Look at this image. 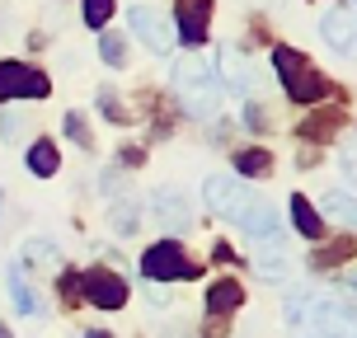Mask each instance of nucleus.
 <instances>
[{
  "label": "nucleus",
  "instance_id": "20",
  "mask_svg": "<svg viewBox=\"0 0 357 338\" xmlns=\"http://www.w3.org/2000/svg\"><path fill=\"white\" fill-rule=\"evenodd\" d=\"M254 268H259V277H273V282H278V277L287 272V254L282 249H264L259 259H254Z\"/></svg>",
  "mask_w": 357,
  "mask_h": 338
},
{
  "label": "nucleus",
  "instance_id": "28",
  "mask_svg": "<svg viewBox=\"0 0 357 338\" xmlns=\"http://www.w3.org/2000/svg\"><path fill=\"white\" fill-rule=\"evenodd\" d=\"M61 296H66V305L80 301V277H75V272H66V277H61Z\"/></svg>",
  "mask_w": 357,
  "mask_h": 338
},
{
  "label": "nucleus",
  "instance_id": "21",
  "mask_svg": "<svg viewBox=\"0 0 357 338\" xmlns=\"http://www.w3.org/2000/svg\"><path fill=\"white\" fill-rule=\"evenodd\" d=\"M80 15H85L89 29H104L108 15H113V0H85V5H80Z\"/></svg>",
  "mask_w": 357,
  "mask_h": 338
},
{
  "label": "nucleus",
  "instance_id": "2",
  "mask_svg": "<svg viewBox=\"0 0 357 338\" xmlns=\"http://www.w3.org/2000/svg\"><path fill=\"white\" fill-rule=\"evenodd\" d=\"M273 66H278V75H282L287 99H291V104H315V99L329 94V80H324V75L315 71L296 47H273Z\"/></svg>",
  "mask_w": 357,
  "mask_h": 338
},
{
  "label": "nucleus",
  "instance_id": "16",
  "mask_svg": "<svg viewBox=\"0 0 357 338\" xmlns=\"http://www.w3.org/2000/svg\"><path fill=\"white\" fill-rule=\"evenodd\" d=\"M235 169H240V174H268V169H273V155H268L264 146H250V151H235Z\"/></svg>",
  "mask_w": 357,
  "mask_h": 338
},
{
  "label": "nucleus",
  "instance_id": "13",
  "mask_svg": "<svg viewBox=\"0 0 357 338\" xmlns=\"http://www.w3.org/2000/svg\"><path fill=\"white\" fill-rule=\"evenodd\" d=\"M221 75H226V89H235V94H250V61L235 52V47H221Z\"/></svg>",
  "mask_w": 357,
  "mask_h": 338
},
{
  "label": "nucleus",
  "instance_id": "19",
  "mask_svg": "<svg viewBox=\"0 0 357 338\" xmlns=\"http://www.w3.org/2000/svg\"><path fill=\"white\" fill-rule=\"evenodd\" d=\"M99 56H104L113 71H123V66H127V43L118 33H104V38H99Z\"/></svg>",
  "mask_w": 357,
  "mask_h": 338
},
{
  "label": "nucleus",
  "instance_id": "18",
  "mask_svg": "<svg viewBox=\"0 0 357 338\" xmlns=\"http://www.w3.org/2000/svg\"><path fill=\"white\" fill-rule=\"evenodd\" d=\"M56 164H61L56 146H52V141H33V151H29V169L47 178V174H56Z\"/></svg>",
  "mask_w": 357,
  "mask_h": 338
},
{
  "label": "nucleus",
  "instance_id": "1",
  "mask_svg": "<svg viewBox=\"0 0 357 338\" xmlns=\"http://www.w3.org/2000/svg\"><path fill=\"white\" fill-rule=\"evenodd\" d=\"M174 89H178V99H183V108H188L193 118H216V108H221V85H216L212 66H207L197 52H188V56L174 61Z\"/></svg>",
  "mask_w": 357,
  "mask_h": 338
},
{
  "label": "nucleus",
  "instance_id": "27",
  "mask_svg": "<svg viewBox=\"0 0 357 338\" xmlns=\"http://www.w3.org/2000/svg\"><path fill=\"white\" fill-rule=\"evenodd\" d=\"M0 137H5V141H19V137H24V118H19V113H10V118L0 123Z\"/></svg>",
  "mask_w": 357,
  "mask_h": 338
},
{
  "label": "nucleus",
  "instance_id": "14",
  "mask_svg": "<svg viewBox=\"0 0 357 338\" xmlns=\"http://www.w3.org/2000/svg\"><path fill=\"white\" fill-rule=\"evenodd\" d=\"M291 221H296V231L305 235V240H320L324 235V221H320V212L305 202V197H291Z\"/></svg>",
  "mask_w": 357,
  "mask_h": 338
},
{
  "label": "nucleus",
  "instance_id": "23",
  "mask_svg": "<svg viewBox=\"0 0 357 338\" xmlns=\"http://www.w3.org/2000/svg\"><path fill=\"white\" fill-rule=\"evenodd\" d=\"M343 123V113H320V123H305L301 127V137H329L334 127Z\"/></svg>",
  "mask_w": 357,
  "mask_h": 338
},
{
  "label": "nucleus",
  "instance_id": "30",
  "mask_svg": "<svg viewBox=\"0 0 357 338\" xmlns=\"http://www.w3.org/2000/svg\"><path fill=\"white\" fill-rule=\"evenodd\" d=\"M85 338H113V334H104V329H89V334Z\"/></svg>",
  "mask_w": 357,
  "mask_h": 338
},
{
  "label": "nucleus",
  "instance_id": "7",
  "mask_svg": "<svg viewBox=\"0 0 357 338\" xmlns=\"http://www.w3.org/2000/svg\"><path fill=\"white\" fill-rule=\"evenodd\" d=\"M127 24H132V33L142 38L151 52H169V47H174V38H169V19L155 15L151 5H132V10H127Z\"/></svg>",
  "mask_w": 357,
  "mask_h": 338
},
{
  "label": "nucleus",
  "instance_id": "8",
  "mask_svg": "<svg viewBox=\"0 0 357 338\" xmlns=\"http://www.w3.org/2000/svg\"><path fill=\"white\" fill-rule=\"evenodd\" d=\"M151 216L160 221V231H188V226H193V207H188V197L174 193V188H160V193L151 197Z\"/></svg>",
  "mask_w": 357,
  "mask_h": 338
},
{
  "label": "nucleus",
  "instance_id": "24",
  "mask_svg": "<svg viewBox=\"0 0 357 338\" xmlns=\"http://www.w3.org/2000/svg\"><path fill=\"white\" fill-rule=\"evenodd\" d=\"M324 212H329V216H339V221H353V197L329 193V197H324Z\"/></svg>",
  "mask_w": 357,
  "mask_h": 338
},
{
  "label": "nucleus",
  "instance_id": "25",
  "mask_svg": "<svg viewBox=\"0 0 357 338\" xmlns=\"http://www.w3.org/2000/svg\"><path fill=\"white\" fill-rule=\"evenodd\" d=\"M113 231H118V235L137 231V207H127V202H123V207H113Z\"/></svg>",
  "mask_w": 357,
  "mask_h": 338
},
{
  "label": "nucleus",
  "instance_id": "17",
  "mask_svg": "<svg viewBox=\"0 0 357 338\" xmlns=\"http://www.w3.org/2000/svg\"><path fill=\"white\" fill-rule=\"evenodd\" d=\"M10 296H15L19 315H38V296L29 291V282H24V268H10Z\"/></svg>",
  "mask_w": 357,
  "mask_h": 338
},
{
  "label": "nucleus",
  "instance_id": "26",
  "mask_svg": "<svg viewBox=\"0 0 357 338\" xmlns=\"http://www.w3.org/2000/svg\"><path fill=\"white\" fill-rule=\"evenodd\" d=\"M66 137H71L75 146H89V127H85L80 113H66Z\"/></svg>",
  "mask_w": 357,
  "mask_h": 338
},
{
  "label": "nucleus",
  "instance_id": "10",
  "mask_svg": "<svg viewBox=\"0 0 357 338\" xmlns=\"http://www.w3.org/2000/svg\"><path fill=\"white\" fill-rule=\"evenodd\" d=\"M320 33L339 56L353 52V15H348V10H329V15L320 19Z\"/></svg>",
  "mask_w": 357,
  "mask_h": 338
},
{
  "label": "nucleus",
  "instance_id": "31",
  "mask_svg": "<svg viewBox=\"0 0 357 338\" xmlns=\"http://www.w3.org/2000/svg\"><path fill=\"white\" fill-rule=\"evenodd\" d=\"M0 338H15V334H10V329H5V324H0Z\"/></svg>",
  "mask_w": 357,
  "mask_h": 338
},
{
  "label": "nucleus",
  "instance_id": "32",
  "mask_svg": "<svg viewBox=\"0 0 357 338\" xmlns=\"http://www.w3.org/2000/svg\"><path fill=\"white\" fill-rule=\"evenodd\" d=\"M315 338H320V334H315Z\"/></svg>",
  "mask_w": 357,
  "mask_h": 338
},
{
  "label": "nucleus",
  "instance_id": "22",
  "mask_svg": "<svg viewBox=\"0 0 357 338\" xmlns=\"http://www.w3.org/2000/svg\"><path fill=\"white\" fill-rule=\"evenodd\" d=\"M99 108L108 113V123H132V118H127V108L118 104V94H113V89H99Z\"/></svg>",
  "mask_w": 357,
  "mask_h": 338
},
{
  "label": "nucleus",
  "instance_id": "9",
  "mask_svg": "<svg viewBox=\"0 0 357 338\" xmlns=\"http://www.w3.org/2000/svg\"><path fill=\"white\" fill-rule=\"evenodd\" d=\"M207 24H212V0H183L178 5V38L183 43H207Z\"/></svg>",
  "mask_w": 357,
  "mask_h": 338
},
{
  "label": "nucleus",
  "instance_id": "3",
  "mask_svg": "<svg viewBox=\"0 0 357 338\" xmlns=\"http://www.w3.org/2000/svg\"><path fill=\"white\" fill-rule=\"evenodd\" d=\"M142 272L151 277V282H169V277H197L202 268L188 263V254H183L178 240H160V245H151V249H146Z\"/></svg>",
  "mask_w": 357,
  "mask_h": 338
},
{
  "label": "nucleus",
  "instance_id": "6",
  "mask_svg": "<svg viewBox=\"0 0 357 338\" xmlns=\"http://www.w3.org/2000/svg\"><path fill=\"white\" fill-rule=\"evenodd\" d=\"M80 296L89 305H99V310H123L127 305V282L118 272H108V268H89L85 277H80Z\"/></svg>",
  "mask_w": 357,
  "mask_h": 338
},
{
  "label": "nucleus",
  "instance_id": "4",
  "mask_svg": "<svg viewBox=\"0 0 357 338\" xmlns=\"http://www.w3.org/2000/svg\"><path fill=\"white\" fill-rule=\"evenodd\" d=\"M47 94H52V80L38 66L0 61V99H47Z\"/></svg>",
  "mask_w": 357,
  "mask_h": 338
},
{
  "label": "nucleus",
  "instance_id": "15",
  "mask_svg": "<svg viewBox=\"0 0 357 338\" xmlns=\"http://www.w3.org/2000/svg\"><path fill=\"white\" fill-rule=\"evenodd\" d=\"M24 259H29L38 272H56V268H61V254H56V245H47V240H29V245H24Z\"/></svg>",
  "mask_w": 357,
  "mask_h": 338
},
{
  "label": "nucleus",
  "instance_id": "29",
  "mask_svg": "<svg viewBox=\"0 0 357 338\" xmlns=\"http://www.w3.org/2000/svg\"><path fill=\"white\" fill-rule=\"evenodd\" d=\"M245 123H250L254 132H268V113H264V108H254V104H250V113H245Z\"/></svg>",
  "mask_w": 357,
  "mask_h": 338
},
{
  "label": "nucleus",
  "instance_id": "11",
  "mask_svg": "<svg viewBox=\"0 0 357 338\" xmlns=\"http://www.w3.org/2000/svg\"><path fill=\"white\" fill-rule=\"evenodd\" d=\"M240 226H245V231H250L254 240H259V245H268V240L278 245V212H273V202H259V197H254V202H250V212H245V221H240Z\"/></svg>",
  "mask_w": 357,
  "mask_h": 338
},
{
  "label": "nucleus",
  "instance_id": "12",
  "mask_svg": "<svg viewBox=\"0 0 357 338\" xmlns=\"http://www.w3.org/2000/svg\"><path fill=\"white\" fill-rule=\"evenodd\" d=\"M240 301H245V291H240V282H235V277L207 286V310H212L216 320H221V315H235V305H240Z\"/></svg>",
  "mask_w": 357,
  "mask_h": 338
},
{
  "label": "nucleus",
  "instance_id": "5",
  "mask_svg": "<svg viewBox=\"0 0 357 338\" xmlns=\"http://www.w3.org/2000/svg\"><path fill=\"white\" fill-rule=\"evenodd\" d=\"M202 197H207V207H212L221 221H235V226L245 221V212H250V202H254V197L245 193L235 178H226V174L207 178V183H202Z\"/></svg>",
  "mask_w": 357,
  "mask_h": 338
}]
</instances>
